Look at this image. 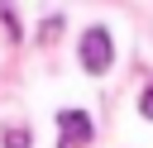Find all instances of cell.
Instances as JSON below:
<instances>
[{
	"label": "cell",
	"instance_id": "cell-1",
	"mask_svg": "<svg viewBox=\"0 0 153 148\" xmlns=\"http://www.w3.org/2000/svg\"><path fill=\"white\" fill-rule=\"evenodd\" d=\"M110 57H115V43H110V29H86L81 33V67L91 72V76H100L105 67H110Z\"/></svg>",
	"mask_w": 153,
	"mask_h": 148
},
{
	"label": "cell",
	"instance_id": "cell-2",
	"mask_svg": "<svg viewBox=\"0 0 153 148\" xmlns=\"http://www.w3.org/2000/svg\"><path fill=\"white\" fill-rule=\"evenodd\" d=\"M57 124H62V143H57V148H76V143L91 138V119H86V110H57Z\"/></svg>",
	"mask_w": 153,
	"mask_h": 148
},
{
	"label": "cell",
	"instance_id": "cell-3",
	"mask_svg": "<svg viewBox=\"0 0 153 148\" xmlns=\"http://www.w3.org/2000/svg\"><path fill=\"white\" fill-rule=\"evenodd\" d=\"M5 148H29V134H24V129H10V134H5Z\"/></svg>",
	"mask_w": 153,
	"mask_h": 148
},
{
	"label": "cell",
	"instance_id": "cell-4",
	"mask_svg": "<svg viewBox=\"0 0 153 148\" xmlns=\"http://www.w3.org/2000/svg\"><path fill=\"white\" fill-rule=\"evenodd\" d=\"M57 33H62V19H48V24H43V38H48V43H53V38H57Z\"/></svg>",
	"mask_w": 153,
	"mask_h": 148
},
{
	"label": "cell",
	"instance_id": "cell-5",
	"mask_svg": "<svg viewBox=\"0 0 153 148\" xmlns=\"http://www.w3.org/2000/svg\"><path fill=\"white\" fill-rule=\"evenodd\" d=\"M143 115H148V119H153V86H148V91H143Z\"/></svg>",
	"mask_w": 153,
	"mask_h": 148
}]
</instances>
